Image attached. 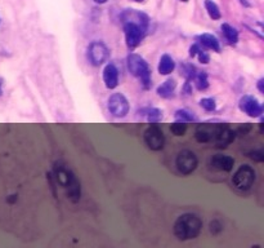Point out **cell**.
Masks as SVG:
<instances>
[{"instance_id": "obj_1", "label": "cell", "mask_w": 264, "mask_h": 248, "mask_svg": "<svg viewBox=\"0 0 264 248\" xmlns=\"http://www.w3.org/2000/svg\"><path fill=\"white\" fill-rule=\"evenodd\" d=\"M203 229V221L195 213H184L174 224V235L179 240H190L199 237Z\"/></svg>"}, {"instance_id": "obj_2", "label": "cell", "mask_w": 264, "mask_h": 248, "mask_svg": "<svg viewBox=\"0 0 264 248\" xmlns=\"http://www.w3.org/2000/svg\"><path fill=\"white\" fill-rule=\"evenodd\" d=\"M126 64H128L129 73L141 81L143 89L151 88V86H152V83H151V69H149L146 59L139 54L130 53L126 58Z\"/></svg>"}, {"instance_id": "obj_3", "label": "cell", "mask_w": 264, "mask_h": 248, "mask_svg": "<svg viewBox=\"0 0 264 248\" xmlns=\"http://www.w3.org/2000/svg\"><path fill=\"white\" fill-rule=\"evenodd\" d=\"M124 24V33H125L126 46L130 49L137 48L143 40L146 31L148 30V24H142V22H130L125 21Z\"/></svg>"}, {"instance_id": "obj_4", "label": "cell", "mask_w": 264, "mask_h": 248, "mask_svg": "<svg viewBox=\"0 0 264 248\" xmlns=\"http://www.w3.org/2000/svg\"><path fill=\"white\" fill-rule=\"evenodd\" d=\"M254 181H255V171L248 164L241 166L232 177L233 186H235L236 189L243 190V192L250 189Z\"/></svg>"}, {"instance_id": "obj_5", "label": "cell", "mask_w": 264, "mask_h": 248, "mask_svg": "<svg viewBox=\"0 0 264 248\" xmlns=\"http://www.w3.org/2000/svg\"><path fill=\"white\" fill-rule=\"evenodd\" d=\"M175 166L178 168L179 173H182L183 176H188L196 171L199 166V159L193 151L182 150L177 155Z\"/></svg>"}, {"instance_id": "obj_6", "label": "cell", "mask_w": 264, "mask_h": 248, "mask_svg": "<svg viewBox=\"0 0 264 248\" xmlns=\"http://www.w3.org/2000/svg\"><path fill=\"white\" fill-rule=\"evenodd\" d=\"M143 138L148 149L153 151L163 150L164 145H165V136L158 124H151V127L144 131Z\"/></svg>"}, {"instance_id": "obj_7", "label": "cell", "mask_w": 264, "mask_h": 248, "mask_svg": "<svg viewBox=\"0 0 264 248\" xmlns=\"http://www.w3.org/2000/svg\"><path fill=\"white\" fill-rule=\"evenodd\" d=\"M130 106L129 101L126 100L123 93H114L108 98V111L112 116L115 118H125L129 114Z\"/></svg>"}, {"instance_id": "obj_8", "label": "cell", "mask_w": 264, "mask_h": 248, "mask_svg": "<svg viewBox=\"0 0 264 248\" xmlns=\"http://www.w3.org/2000/svg\"><path fill=\"white\" fill-rule=\"evenodd\" d=\"M109 51L102 42H93L88 47V58L93 66H101L108 59Z\"/></svg>"}, {"instance_id": "obj_9", "label": "cell", "mask_w": 264, "mask_h": 248, "mask_svg": "<svg viewBox=\"0 0 264 248\" xmlns=\"http://www.w3.org/2000/svg\"><path fill=\"white\" fill-rule=\"evenodd\" d=\"M238 108H240V110L243 113H245L250 118H259L263 114V106H261V104L254 96L250 95L241 97L240 102H238Z\"/></svg>"}, {"instance_id": "obj_10", "label": "cell", "mask_w": 264, "mask_h": 248, "mask_svg": "<svg viewBox=\"0 0 264 248\" xmlns=\"http://www.w3.org/2000/svg\"><path fill=\"white\" fill-rule=\"evenodd\" d=\"M235 131L231 130L226 124H218V130H216L215 137H214L213 142L215 143L216 148L224 149L227 148L230 143L233 142L235 140Z\"/></svg>"}, {"instance_id": "obj_11", "label": "cell", "mask_w": 264, "mask_h": 248, "mask_svg": "<svg viewBox=\"0 0 264 248\" xmlns=\"http://www.w3.org/2000/svg\"><path fill=\"white\" fill-rule=\"evenodd\" d=\"M216 130H218V124H199L195 132L196 141L200 143L213 142L214 137H215Z\"/></svg>"}, {"instance_id": "obj_12", "label": "cell", "mask_w": 264, "mask_h": 248, "mask_svg": "<svg viewBox=\"0 0 264 248\" xmlns=\"http://www.w3.org/2000/svg\"><path fill=\"white\" fill-rule=\"evenodd\" d=\"M54 177H56L57 182H58L62 188L66 189L67 186L71 183V181L74 180L76 176H75L69 168L62 166L61 163H56V166H54Z\"/></svg>"}, {"instance_id": "obj_13", "label": "cell", "mask_w": 264, "mask_h": 248, "mask_svg": "<svg viewBox=\"0 0 264 248\" xmlns=\"http://www.w3.org/2000/svg\"><path fill=\"white\" fill-rule=\"evenodd\" d=\"M213 168L218 171H223V172H231L233 170V166H235V159L232 157H228V155H214L210 160Z\"/></svg>"}, {"instance_id": "obj_14", "label": "cell", "mask_w": 264, "mask_h": 248, "mask_svg": "<svg viewBox=\"0 0 264 248\" xmlns=\"http://www.w3.org/2000/svg\"><path fill=\"white\" fill-rule=\"evenodd\" d=\"M103 81L106 88L108 89H115L119 86V70L114 64H108L104 68Z\"/></svg>"}, {"instance_id": "obj_15", "label": "cell", "mask_w": 264, "mask_h": 248, "mask_svg": "<svg viewBox=\"0 0 264 248\" xmlns=\"http://www.w3.org/2000/svg\"><path fill=\"white\" fill-rule=\"evenodd\" d=\"M66 194L67 198L71 200L72 203H78L80 200L81 197V188H80V182L76 177L71 181L69 186L66 188Z\"/></svg>"}, {"instance_id": "obj_16", "label": "cell", "mask_w": 264, "mask_h": 248, "mask_svg": "<svg viewBox=\"0 0 264 248\" xmlns=\"http://www.w3.org/2000/svg\"><path fill=\"white\" fill-rule=\"evenodd\" d=\"M177 88V81L174 79H168L164 81L160 87L158 88V95L161 98H171L174 96V92Z\"/></svg>"}, {"instance_id": "obj_17", "label": "cell", "mask_w": 264, "mask_h": 248, "mask_svg": "<svg viewBox=\"0 0 264 248\" xmlns=\"http://www.w3.org/2000/svg\"><path fill=\"white\" fill-rule=\"evenodd\" d=\"M175 69V62L171 58L169 54H164L160 58V62H159V73L161 75H169L171 74Z\"/></svg>"}, {"instance_id": "obj_18", "label": "cell", "mask_w": 264, "mask_h": 248, "mask_svg": "<svg viewBox=\"0 0 264 248\" xmlns=\"http://www.w3.org/2000/svg\"><path fill=\"white\" fill-rule=\"evenodd\" d=\"M197 39L205 48L211 49L214 52H221V44H219L216 36H214L213 34H203Z\"/></svg>"}, {"instance_id": "obj_19", "label": "cell", "mask_w": 264, "mask_h": 248, "mask_svg": "<svg viewBox=\"0 0 264 248\" xmlns=\"http://www.w3.org/2000/svg\"><path fill=\"white\" fill-rule=\"evenodd\" d=\"M222 31H223V35L226 36V39H227L228 43L232 44V46L237 44L238 33L235 27H232L231 25H228V24H223L222 25Z\"/></svg>"}, {"instance_id": "obj_20", "label": "cell", "mask_w": 264, "mask_h": 248, "mask_svg": "<svg viewBox=\"0 0 264 248\" xmlns=\"http://www.w3.org/2000/svg\"><path fill=\"white\" fill-rule=\"evenodd\" d=\"M177 121H181V123H192V121H197V118L193 115V113L186 110V109H179L175 111V115H174Z\"/></svg>"}, {"instance_id": "obj_21", "label": "cell", "mask_w": 264, "mask_h": 248, "mask_svg": "<svg viewBox=\"0 0 264 248\" xmlns=\"http://www.w3.org/2000/svg\"><path fill=\"white\" fill-rule=\"evenodd\" d=\"M190 56L191 57H197L199 61L201 62V64H209V61H210V56H209L208 53H206L205 51H203L201 49V47L199 46V44H193L192 47L190 48Z\"/></svg>"}, {"instance_id": "obj_22", "label": "cell", "mask_w": 264, "mask_h": 248, "mask_svg": "<svg viewBox=\"0 0 264 248\" xmlns=\"http://www.w3.org/2000/svg\"><path fill=\"white\" fill-rule=\"evenodd\" d=\"M196 74H197V69L192 65V64H183L181 66V75L186 78L187 81H191L195 79Z\"/></svg>"}, {"instance_id": "obj_23", "label": "cell", "mask_w": 264, "mask_h": 248, "mask_svg": "<svg viewBox=\"0 0 264 248\" xmlns=\"http://www.w3.org/2000/svg\"><path fill=\"white\" fill-rule=\"evenodd\" d=\"M147 120L151 124H158L163 120V111L158 108H151L146 110Z\"/></svg>"}, {"instance_id": "obj_24", "label": "cell", "mask_w": 264, "mask_h": 248, "mask_svg": "<svg viewBox=\"0 0 264 248\" xmlns=\"http://www.w3.org/2000/svg\"><path fill=\"white\" fill-rule=\"evenodd\" d=\"M193 81H195L196 88H197L199 91H205V89L209 87L208 74H206L205 71H197Z\"/></svg>"}, {"instance_id": "obj_25", "label": "cell", "mask_w": 264, "mask_h": 248, "mask_svg": "<svg viewBox=\"0 0 264 248\" xmlns=\"http://www.w3.org/2000/svg\"><path fill=\"white\" fill-rule=\"evenodd\" d=\"M205 8H206V11H208V14L210 16V18L221 19V17H222L221 11H219L218 6L214 3L213 0H205Z\"/></svg>"}, {"instance_id": "obj_26", "label": "cell", "mask_w": 264, "mask_h": 248, "mask_svg": "<svg viewBox=\"0 0 264 248\" xmlns=\"http://www.w3.org/2000/svg\"><path fill=\"white\" fill-rule=\"evenodd\" d=\"M170 131L174 136H183L187 132V124L181 123V121H175L170 126Z\"/></svg>"}, {"instance_id": "obj_27", "label": "cell", "mask_w": 264, "mask_h": 248, "mask_svg": "<svg viewBox=\"0 0 264 248\" xmlns=\"http://www.w3.org/2000/svg\"><path fill=\"white\" fill-rule=\"evenodd\" d=\"M200 106L204 109V110H206V111H215L216 110L215 100H214V98H211V97L203 98V100L200 101Z\"/></svg>"}, {"instance_id": "obj_28", "label": "cell", "mask_w": 264, "mask_h": 248, "mask_svg": "<svg viewBox=\"0 0 264 248\" xmlns=\"http://www.w3.org/2000/svg\"><path fill=\"white\" fill-rule=\"evenodd\" d=\"M209 230H210L211 234L216 235L223 230V226H222V224L218 221V220H214V221H211L210 225H209Z\"/></svg>"}, {"instance_id": "obj_29", "label": "cell", "mask_w": 264, "mask_h": 248, "mask_svg": "<svg viewBox=\"0 0 264 248\" xmlns=\"http://www.w3.org/2000/svg\"><path fill=\"white\" fill-rule=\"evenodd\" d=\"M249 158H251L255 162H263L264 160V153L261 150H255L249 153Z\"/></svg>"}, {"instance_id": "obj_30", "label": "cell", "mask_w": 264, "mask_h": 248, "mask_svg": "<svg viewBox=\"0 0 264 248\" xmlns=\"http://www.w3.org/2000/svg\"><path fill=\"white\" fill-rule=\"evenodd\" d=\"M251 131V126L249 123L244 124V126H241V127H238L237 132L241 133V135H246L248 132H250Z\"/></svg>"}, {"instance_id": "obj_31", "label": "cell", "mask_w": 264, "mask_h": 248, "mask_svg": "<svg viewBox=\"0 0 264 248\" xmlns=\"http://www.w3.org/2000/svg\"><path fill=\"white\" fill-rule=\"evenodd\" d=\"M17 199H18V195L13 194V195H9V197L7 198V202H8L9 204H13V203L17 202Z\"/></svg>"}, {"instance_id": "obj_32", "label": "cell", "mask_w": 264, "mask_h": 248, "mask_svg": "<svg viewBox=\"0 0 264 248\" xmlns=\"http://www.w3.org/2000/svg\"><path fill=\"white\" fill-rule=\"evenodd\" d=\"M183 92H186L187 95H191V93H192V88H191V86H190V81L186 80V84H184Z\"/></svg>"}, {"instance_id": "obj_33", "label": "cell", "mask_w": 264, "mask_h": 248, "mask_svg": "<svg viewBox=\"0 0 264 248\" xmlns=\"http://www.w3.org/2000/svg\"><path fill=\"white\" fill-rule=\"evenodd\" d=\"M263 84H264V79H263V78L259 79V81H258V89H259V92H260V93H264V87H263Z\"/></svg>"}, {"instance_id": "obj_34", "label": "cell", "mask_w": 264, "mask_h": 248, "mask_svg": "<svg viewBox=\"0 0 264 248\" xmlns=\"http://www.w3.org/2000/svg\"><path fill=\"white\" fill-rule=\"evenodd\" d=\"M3 95V79H0V96Z\"/></svg>"}, {"instance_id": "obj_35", "label": "cell", "mask_w": 264, "mask_h": 248, "mask_svg": "<svg viewBox=\"0 0 264 248\" xmlns=\"http://www.w3.org/2000/svg\"><path fill=\"white\" fill-rule=\"evenodd\" d=\"M94 2H96V3H98V4H103V3H106L107 0H94Z\"/></svg>"}, {"instance_id": "obj_36", "label": "cell", "mask_w": 264, "mask_h": 248, "mask_svg": "<svg viewBox=\"0 0 264 248\" xmlns=\"http://www.w3.org/2000/svg\"><path fill=\"white\" fill-rule=\"evenodd\" d=\"M181 2H184V3H187V2H188V0H181Z\"/></svg>"}, {"instance_id": "obj_37", "label": "cell", "mask_w": 264, "mask_h": 248, "mask_svg": "<svg viewBox=\"0 0 264 248\" xmlns=\"http://www.w3.org/2000/svg\"><path fill=\"white\" fill-rule=\"evenodd\" d=\"M136 2H139V3H141V2H143V0H136Z\"/></svg>"}]
</instances>
